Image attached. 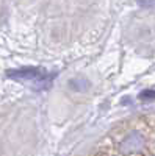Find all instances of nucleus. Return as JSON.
Segmentation results:
<instances>
[{"mask_svg": "<svg viewBox=\"0 0 155 156\" xmlns=\"http://www.w3.org/2000/svg\"><path fill=\"white\" fill-rule=\"evenodd\" d=\"M44 75V70L35 66H25L19 69H8L6 76L11 80H38Z\"/></svg>", "mask_w": 155, "mask_h": 156, "instance_id": "1", "label": "nucleus"}, {"mask_svg": "<svg viewBox=\"0 0 155 156\" xmlns=\"http://www.w3.org/2000/svg\"><path fill=\"white\" fill-rule=\"evenodd\" d=\"M143 136H141L139 133H132L130 136H127L122 144H121V151L122 153H135V151H139L141 148H143Z\"/></svg>", "mask_w": 155, "mask_h": 156, "instance_id": "2", "label": "nucleus"}, {"mask_svg": "<svg viewBox=\"0 0 155 156\" xmlns=\"http://www.w3.org/2000/svg\"><path fill=\"white\" fill-rule=\"evenodd\" d=\"M68 86L72 90H75V92H85V90L89 89L91 83H89L86 78H72V80L68 81Z\"/></svg>", "mask_w": 155, "mask_h": 156, "instance_id": "3", "label": "nucleus"}, {"mask_svg": "<svg viewBox=\"0 0 155 156\" xmlns=\"http://www.w3.org/2000/svg\"><path fill=\"white\" fill-rule=\"evenodd\" d=\"M139 100L143 101H150V100H155V90L153 89H146L139 94Z\"/></svg>", "mask_w": 155, "mask_h": 156, "instance_id": "4", "label": "nucleus"}, {"mask_svg": "<svg viewBox=\"0 0 155 156\" xmlns=\"http://www.w3.org/2000/svg\"><path fill=\"white\" fill-rule=\"evenodd\" d=\"M135 2L143 8H150V6L155 5V0H135Z\"/></svg>", "mask_w": 155, "mask_h": 156, "instance_id": "5", "label": "nucleus"}]
</instances>
